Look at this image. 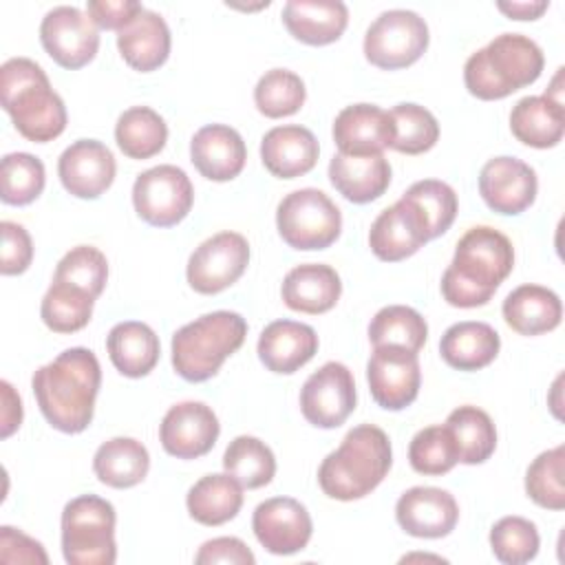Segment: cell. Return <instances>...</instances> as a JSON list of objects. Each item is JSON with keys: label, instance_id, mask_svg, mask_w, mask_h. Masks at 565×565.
Listing matches in <instances>:
<instances>
[{"label": "cell", "instance_id": "681fc988", "mask_svg": "<svg viewBox=\"0 0 565 565\" xmlns=\"http://www.w3.org/2000/svg\"><path fill=\"white\" fill-rule=\"evenodd\" d=\"M196 565H214V563H232V565H254L256 558L252 550L236 536H218L212 541H205L196 556Z\"/></svg>", "mask_w": 565, "mask_h": 565}, {"label": "cell", "instance_id": "bcb514c9", "mask_svg": "<svg viewBox=\"0 0 565 565\" xmlns=\"http://www.w3.org/2000/svg\"><path fill=\"white\" fill-rule=\"evenodd\" d=\"M106 278H108V260L97 247H90V245H77L71 252H66L57 263L55 276H53V280L68 282L90 294L93 298H97L104 291Z\"/></svg>", "mask_w": 565, "mask_h": 565}, {"label": "cell", "instance_id": "3957f363", "mask_svg": "<svg viewBox=\"0 0 565 565\" xmlns=\"http://www.w3.org/2000/svg\"><path fill=\"white\" fill-rule=\"evenodd\" d=\"M0 99L15 130L29 141H53L66 128L62 97L51 88L42 66L29 57H11L2 64Z\"/></svg>", "mask_w": 565, "mask_h": 565}, {"label": "cell", "instance_id": "74e56055", "mask_svg": "<svg viewBox=\"0 0 565 565\" xmlns=\"http://www.w3.org/2000/svg\"><path fill=\"white\" fill-rule=\"evenodd\" d=\"M223 468L243 488L256 490L267 486L276 475V457L271 448L252 435H238L223 455Z\"/></svg>", "mask_w": 565, "mask_h": 565}, {"label": "cell", "instance_id": "83f0119b", "mask_svg": "<svg viewBox=\"0 0 565 565\" xmlns=\"http://www.w3.org/2000/svg\"><path fill=\"white\" fill-rule=\"evenodd\" d=\"M280 294L289 309L318 316L335 307L342 282L331 265L305 263L287 271Z\"/></svg>", "mask_w": 565, "mask_h": 565}, {"label": "cell", "instance_id": "f546056e", "mask_svg": "<svg viewBox=\"0 0 565 565\" xmlns=\"http://www.w3.org/2000/svg\"><path fill=\"white\" fill-rule=\"evenodd\" d=\"M501 349L499 333L488 322L466 320L448 327L439 340L444 362L457 371H479L488 366Z\"/></svg>", "mask_w": 565, "mask_h": 565}, {"label": "cell", "instance_id": "30bf717a", "mask_svg": "<svg viewBox=\"0 0 565 565\" xmlns=\"http://www.w3.org/2000/svg\"><path fill=\"white\" fill-rule=\"evenodd\" d=\"M194 201V188L188 174L170 163L148 168L135 179L132 203L137 214L154 227L181 223Z\"/></svg>", "mask_w": 565, "mask_h": 565}, {"label": "cell", "instance_id": "4dcf8cb0", "mask_svg": "<svg viewBox=\"0 0 565 565\" xmlns=\"http://www.w3.org/2000/svg\"><path fill=\"white\" fill-rule=\"evenodd\" d=\"M512 135L532 148H554L565 132V110L547 95H527L510 113Z\"/></svg>", "mask_w": 565, "mask_h": 565}, {"label": "cell", "instance_id": "8992f818", "mask_svg": "<svg viewBox=\"0 0 565 565\" xmlns=\"http://www.w3.org/2000/svg\"><path fill=\"white\" fill-rule=\"evenodd\" d=\"M247 322L236 311H212L172 335V366L188 382H205L241 349Z\"/></svg>", "mask_w": 565, "mask_h": 565}, {"label": "cell", "instance_id": "f907efd6", "mask_svg": "<svg viewBox=\"0 0 565 565\" xmlns=\"http://www.w3.org/2000/svg\"><path fill=\"white\" fill-rule=\"evenodd\" d=\"M0 558L2 563H49L42 543L9 525L0 527Z\"/></svg>", "mask_w": 565, "mask_h": 565}, {"label": "cell", "instance_id": "ee69618b", "mask_svg": "<svg viewBox=\"0 0 565 565\" xmlns=\"http://www.w3.org/2000/svg\"><path fill=\"white\" fill-rule=\"evenodd\" d=\"M563 463L565 446L541 452L525 472V492L527 497L547 510L565 508V486H563Z\"/></svg>", "mask_w": 565, "mask_h": 565}, {"label": "cell", "instance_id": "ab89813d", "mask_svg": "<svg viewBox=\"0 0 565 565\" xmlns=\"http://www.w3.org/2000/svg\"><path fill=\"white\" fill-rule=\"evenodd\" d=\"M305 82L300 79V75L287 68L267 71L254 88V104L258 113L269 119H280L298 113L305 104Z\"/></svg>", "mask_w": 565, "mask_h": 565}, {"label": "cell", "instance_id": "f6af8a7d", "mask_svg": "<svg viewBox=\"0 0 565 565\" xmlns=\"http://www.w3.org/2000/svg\"><path fill=\"white\" fill-rule=\"evenodd\" d=\"M539 545L536 525L523 516H503L490 530L492 554L505 565L530 563L539 554Z\"/></svg>", "mask_w": 565, "mask_h": 565}, {"label": "cell", "instance_id": "db71d44e", "mask_svg": "<svg viewBox=\"0 0 565 565\" xmlns=\"http://www.w3.org/2000/svg\"><path fill=\"white\" fill-rule=\"evenodd\" d=\"M499 11H503L512 20H536L547 7V0H525V2H497Z\"/></svg>", "mask_w": 565, "mask_h": 565}, {"label": "cell", "instance_id": "60d3db41", "mask_svg": "<svg viewBox=\"0 0 565 565\" xmlns=\"http://www.w3.org/2000/svg\"><path fill=\"white\" fill-rule=\"evenodd\" d=\"M388 115L393 121V150L422 154L437 143L439 124L428 108L419 104H397Z\"/></svg>", "mask_w": 565, "mask_h": 565}, {"label": "cell", "instance_id": "cb8c5ba5", "mask_svg": "<svg viewBox=\"0 0 565 565\" xmlns=\"http://www.w3.org/2000/svg\"><path fill=\"white\" fill-rule=\"evenodd\" d=\"M320 154L316 135L296 124L276 126L260 141L263 166L278 179H296L307 174Z\"/></svg>", "mask_w": 565, "mask_h": 565}, {"label": "cell", "instance_id": "e575fe53", "mask_svg": "<svg viewBox=\"0 0 565 565\" xmlns=\"http://www.w3.org/2000/svg\"><path fill=\"white\" fill-rule=\"evenodd\" d=\"M115 141L126 157L150 159L163 150L168 141V126L157 110L148 106H132L119 115Z\"/></svg>", "mask_w": 565, "mask_h": 565}, {"label": "cell", "instance_id": "603a6c76", "mask_svg": "<svg viewBox=\"0 0 565 565\" xmlns=\"http://www.w3.org/2000/svg\"><path fill=\"white\" fill-rule=\"evenodd\" d=\"M318 353L313 327L296 320H274L258 338V358L271 373L291 375Z\"/></svg>", "mask_w": 565, "mask_h": 565}, {"label": "cell", "instance_id": "1f68e13d", "mask_svg": "<svg viewBox=\"0 0 565 565\" xmlns=\"http://www.w3.org/2000/svg\"><path fill=\"white\" fill-rule=\"evenodd\" d=\"M106 349L115 369L126 377H143L159 362V338L146 324L137 320L119 322L106 338Z\"/></svg>", "mask_w": 565, "mask_h": 565}, {"label": "cell", "instance_id": "ac0fdd59", "mask_svg": "<svg viewBox=\"0 0 565 565\" xmlns=\"http://www.w3.org/2000/svg\"><path fill=\"white\" fill-rule=\"evenodd\" d=\"M536 172L516 157H494L479 172V194L499 214H521L536 199Z\"/></svg>", "mask_w": 565, "mask_h": 565}, {"label": "cell", "instance_id": "2e32d148", "mask_svg": "<svg viewBox=\"0 0 565 565\" xmlns=\"http://www.w3.org/2000/svg\"><path fill=\"white\" fill-rule=\"evenodd\" d=\"M218 433V419L207 404L181 402L163 415L159 441L163 450L177 459H196L214 448Z\"/></svg>", "mask_w": 565, "mask_h": 565}, {"label": "cell", "instance_id": "5bb4252c", "mask_svg": "<svg viewBox=\"0 0 565 565\" xmlns=\"http://www.w3.org/2000/svg\"><path fill=\"white\" fill-rule=\"evenodd\" d=\"M366 382L377 406L386 411L411 406L422 384L417 353L402 347H373L366 364Z\"/></svg>", "mask_w": 565, "mask_h": 565}, {"label": "cell", "instance_id": "f35d334b", "mask_svg": "<svg viewBox=\"0 0 565 565\" xmlns=\"http://www.w3.org/2000/svg\"><path fill=\"white\" fill-rule=\"evenodd\" d=\"M95 298L68 282L53 280L40 307L42 322L55 333H75L84 329L93 316Z\"/></svg>", "mask_w": 565, "mask_h": 565}, {"label": "cell", "instance_id": "f5cc1de1", "mask_svg": "<svg viewBox=\"0 0 565 565\" xmlns=\"http://www.w3.org/2000/svg\"><path fill=\"white\" fill-rule=\"evenodd\" d=\"M0 388H2V437H9L15 428H20L22 402L7 380L0 382Z\"/></svg>", "mask_w": 565, "mask_h": 565}, {"label": "cell", "instance_id": "d4e9b609", "mask_svg": "<svg viewBox=\"0 0 565 565\" xmlns=\"http://www.w3.org/2000/svg\"><path fill=\"white\" fill-rule=\"evenodd\" d=\"M331 185L351 203L380 199L391 183V163L384 154H333L329 161Z\"/></svg>", "mask_w": 565, "mask_h": 565}, {"label": "cell", "instance_id": "836d02e7", "mask_svg": "<svg viewBox=\"0 0 565 565\" xmlns=\"http://www.w3.org/2000/svg\"><path fill=\"white\" fill-rule=\"evenodd\" d=\"M150 468L146 446L132 437H113L104 441L95 457L93 470L97 479L110 488H132L141 483Z\"/></svg>", "mask_w": 565, "mask_h": 565}, {"label": "cell", "instance_id": "d590c367", "mask_svg": "<svg viewBox=\"0 0 565 565\" xmlns=\"http://www.w3.org/2000/svg\"><path fill=\"white\" fill-rule=\"evenodd\" d=\"M446 426L452 433L461 463H468V466L483 463L486 459H490V455L497 448L494 422L486 411L477 406L466 404L455 408L448 415Z\"/></svg>", "mask_w": 565, "mask_h": 565}, {"label": "cell", "instance_id": "e0dca14e", "mask_svg": "<svg viewBox=\"0 0 565 565\" xmlns=\"http://www.w3.org/2000/svg\"><path fill=\"white\" fill-rule=\"evenodd\" d=\"M428 241L430 232L424 214L404 196L391 207L382 210L369 232L371 252L384 263L404 260Z\"/></svg>", "mask_w": 565, "mask_h": 565}, {"label": "cell", "instance_id": "7c38bea8", "mask_svg": "<svg viewBox=\"0 0 565 565\" xmlns=\"http://www.w3.org/2000/svg\"><path fill=\"white\" fill-rule=\"evenodd\" d=\"M44 51L64 68L86 66L99 49V26L77 7H53L40 24Z\"/></svg>", "mask_w": 565, "mask_h": 565}, {"label": "cell", "instance_id": "c3c4849f", "mask_svg": "<svg viewBox=\"0 0 565 565\" xmlns=\"http://www.w3.org/2000/svg\"><path fill=\"white\" fill-rule=\"evenodd\" d=\"M0 234H2L0 271L4 276H15V274L26 271L31 265V258H33V243H31L29 232L13 221H2Z\"/></svg>", "mask_w": 565, "mask_h": 565}, {"label": "cell", "instance_id": "8d00e7d4", "mask_svg": "<svg viewBox=\"0 0 565 565\" xmlns=\"http://www.w3.org/2000/svg\"><path fill=\"white\" fill-rule=\"evenodd\" d=\"M428 335V324L419 311L406 305H388L380 309L369 324L373 347H402L417 353Z\"/></svg>", "mask_w": 565, "mask_h": 565}, {"label": "cell", "instance_id": "816d5d0a", "mask_svg": "<svg viewBox=\"0 0 565 565\" xmlns=\"http://www.w3.org/2000/svg\"><path fill=\"white\" fill-rule=\"evenodd\" d=\"M141 2L137 0H88L86 13L99 29H124L139 11Z\"/></svg>", "mask_w": 565, "mask_h": 565}, {"label": "cell", "instance_id": "9a60e30c", "mask_svg": "<svg viewBox=\"0 0 565 565\" xmlns=\"http://www.w3.org/2000/svg\"><path fill=\"white\" fill-rule=\"evenodd\" d=\"M252 530L267 552L287 556L307 547L313 523L300 501L291 497H274L256 505Z\"/></svg>", "mask_w": 565, "mask_h": 565}, {"label": "cell", "instance_id": "4fadbf2b", "mask_svg": "<svg viewBox=\"0 0 565 565\" xmlns=\"http://www.w3.org/2000/svg\"><path fill=\"white\" fill-rule=\"evenodd\" d=\"M355 408L353 373L342 362H327L307 377L300 411L318 428H338Z\"/></svg>", "mask_w": 565, "mask_h": 565}, {"label": "cell", "instance_id": "4316f807", "mask_svg": "<svg viewBox=\"0 0 565 565\" xmlns=\"http://www.w3.org/2000/svg\"><path fill=\"white\" fill-rule=\"evenodd\" d=\"M282 22L296 40L324 46L344 33L349 9L340 0H289L282 7Z\"/></svg>", "mask_w": 565, "mask_h": 565}, {"label": "cell", "instance_id": "9c48e42d", "mask_svg": "<svg viewBox=\"0 0 565 565\" xmlns=\"http://www.w3.org/2000/svg\"><path fill=\"white\" fill-rule=\"evenodd\" d=\"M428 49V24L408 9H388L380 13L364 35L366 60L384 71L415 64Z\"/></svg>", "mask_w": 565, "mask_h": 565}, {"label": "cell", "instance_id": "5b68a950", "mask_svg": "<svg viewBox=\"0 0 565 565\" xmlns=\"http://www.w3.org/2000/svg\"><path fill=\"white\" fill-rule=\"evenodd\" d=\"M543 64V51L534 40L521 33H501L466 60L463 82L477 99H503L534 84Z\"/></svg>", "mask_w": 565, "mask_h": 565}, {"label": "cell", "instance_id": "52a82bcc", "mask_svg": "<svg viewBox=\"0 0 565 565\" xmlns=\"http://www.w3.org/2000/svg\"><path fill=\"white\" fill-rule=\"evenodd\" d=\"M115 508L97 494L71 499L62 510V554L71 565H113Z\"/></svg>", "mask_w": 565, "mask_h": 565}, {"label": "cell", "instance_id": "8fae6325", "mask_svg": "<svg viewBox=\"0 0 565 565\" xmlns=\"http://www.w3.org/2000/svg\"><path fill=\"white\" fill-rule=\"evenodd\" d=\"M249 263V243L238 232H218L203 241L188 260V282L199 294H218L234 285Z\"/></svg>", "mask_w": 565, "mask_h": 565}, {"label": "cell", "instance_id": "6da1fadb", "mask_svg": "<svg viewBox=\"0 0 565 565\" xmlns=\"http://www.w3.org/2000/svg\"><path fill=\"white\" fill-rule=\"evenodd\" d=\"M102 369L90 349L73 347L33 373L31 386L46 422L68 435L82 433L95 411Z\"/></svg>", "mask_w": 565, "mask_h": 565}, {"label": "cell", "instance_id": "ffe728a7", "mask_svg": "<svg viewBox=\"0 0 565 565\" xmlns=\"http://www.w3.org/2000/svg\"><path fill=\"white\" fill-rule=\"evenodd\" d=\"M395 519L411 536L441 539L455 530L459 521V505L448 490L415 486L397 499Z\"/></svg>", "mask_w": 565, "mask_h": 565}, {"label": "cell", "instance_id": "7a4b0ae2", "mask_svg": "<svg viewBox=\"0 0 565 565\" xmlns=\"http://www.w3.org/2000/svg\"><path fill=\"white\" fill-rule=\"evenodd\" d=\"M514 267V249L494 227H470L457 243L452 263L441 276V296L448 305L472 309L486 305Z\"/></svg>", "mask_w": 565, "mask_h": 565}, {"label": "cell", "instance_id": "7bdbcfd3", "mask_svg": "<svg viewBox=\"0 0 565 565\" xmlns=\"http://www.w3.org/2000/svg\"><path fill=\"white\" fill-rule=\"evenodd\" d=\"M408 461L415 472L439 477L455 468L459 452L452 439V433L446 424H435L422 428L408 446Z\"/></svg>", "mask_w": 565, "mask_h": 565}, {"label": "cell", "instance_id": "d6986e66", "mask_svg": "<svg viewBox=\"0 0 565 565\" xmlns=\"http://www.w3.org/2000/svg\"><path fill=\"white\" fill-rule=\"evenodd\" d=\"M117 172L113 152L97 139H79L71 143L57 161V174L68 194L77 199L102 196Z\"/></svg>", "mask_w": 565, "mask_h": 565}, {"label": "cell", "instance_id": "484cf974", "mask_svg": "<svg viewBox=\"0 0 565 565\" xmlns=\"http://www.w3.org/2000/svg\"><path fill=\"white\" fill-rule=\"evenodd\" d=\"M117 49L130 68L154 71L170 55V29L157 11L141 9L117 31Z\"/></svg>", "mask_w": 565, "mask_h": 565}, {"label": "cell", "instance_id": "ba28073f", "mask_svg": "<svg viewBox=\"0 0 565 565\" xmlns=\"http://www.w3.org/2000/svg\"><path fill=\"white\" fill-rule=\"evenodd\" d=\"M282 241L294 249H324L340 236L342 214L338 205L316 188L289 192L276 210Z\"/></svg>", "mask_w": 565, "mask_h": 565}, {"label": "cell", "instance_id": "d6a6232c", "mask_svg": "<svg viewBox=\"0 0 565 565\" xmlns=\"http://www.w3.org/2000/svg\"><path fill=\"white\" fill-rule=\"evenodd\" d=\"M190 516L201 525H223L232 521L243 505V486L232 475H205L185 497Z\"/></svg>", "mask_w": 565, "mask_h": 565}, {"label": "cell", "instance_id": "f1b7e54d", "mask_svg": "<svg viewBox=\"0 0 565 565\" xmlns=\"http://www.w3.org/2000/svg\"><path fill=\"white\" fill-rule=\"evenodd\" d=\"M503 318L521 335H541L561 324V298L541 285H521L503 300Z\"/></svg>", "mask_w": 565, "mask_h": 565}, {"label": "cell", "instance_id": "44dd1931", "mask_svg": "<svg viewBox=\"0 0 565 565\" xmlns=\"http://www.w3.org/2000/svg\"><path fill=\"white\" fill-rule=\"evenodd\" d=\"M333 141L342 154H382L393 143V121L375 104H353L338 113Z\"/></svg>", "mask_w": 565, "mask_h": 565}, {"label": "cell", "instance_id": "7402d4cb", "mask_svg": "<svg viewBox=\"0 0 565 565\" xmlns=\"http://www.w3.org/2000/svg\"><path fill=\"white\" fill-rule=\"evenodd\" d=\"M190 159L205 179L230 181L245 168L247 148L234 128L210 124L194 132L190 141Z\"/></svg>", "mask_w": 565, "mask_h": 565}, {"label": "cell", "instance_id": "7dc6e473", "mask_svg": "<svg viewBox=\"0 0 565 565\" xmlns=\"http://www.w3.org/2000/svg\"><path fill=\"white\" fill-rule=\"evenodd\" d=\"M402 196L413 201L417 210L424 214L430 238L441 236L457 216V194L444 181H437V179L417 181Z\"/></svg>", "mask_w": 565, "mask_h": 565}, {"label": "cell", "instance_id": "277c9868", "mask_svg": "<svg viewBox=\"0 0 565 565\" xmlns=\"http://www.w3.org/2000/svg\"><path fill=\"white\" fill-rule=\"evenodd\" d=\"M391 463L393 450L388 435L373 424H360L351 428L342 444L322 459L318 468V483L331 499H362L382 483Z\"/></svg>", "mask_w": 565, "mask_h": 565}, {"label": "cell", "instance_id": "b9f144b4", "mask_svg": "<svg viewBox=\"0 0 565 565\" xmlns=\"http://www.w3.org/2000/svg\"><path fill=\"white\" fill-rule=\"evenodd\" d=\"M44 163L29 152H11L0 166V196L9 205H26L44 190Z\"/></svg>", "mask_w": 565, "mask_h": 565}]
</instances>
